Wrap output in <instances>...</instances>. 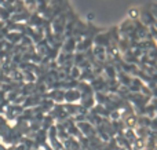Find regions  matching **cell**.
I'll return each instance as SVG.
<instances>
[{
  "label": "cell",
  "mask_w": 157,
  "mask_h": 150,
  "mask_svg": "<svg viewBox=\"0 0 157 150\" xmlns=\"http://www.w3.org/2000/svg\"><path fill=\"white\" fill-rule=\"evenodd\" d=\"M138 15V11L135 10V11H131V17H136Z\"/></svg>",
  "instance_id": "cell-1"
}]
</instances>
